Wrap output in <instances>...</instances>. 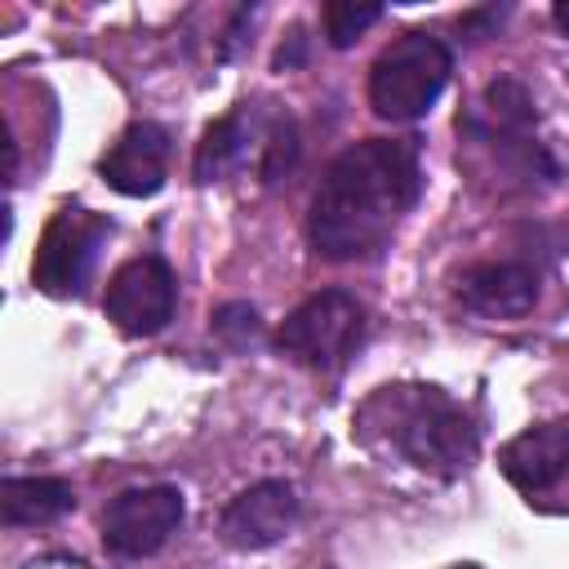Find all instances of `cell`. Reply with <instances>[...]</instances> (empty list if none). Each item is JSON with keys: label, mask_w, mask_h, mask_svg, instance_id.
Masks as SVG:
<instances>
[{"label": "cell", "mask_w": 569, "mask_h": 569, "mask_svg": "<svg viewBox=\"0 0 569 569\" xmlns=\"http://www.w3.org/2000/svg\"><path fill=\"white\" fill-rule=\"evenodd\" d=\"M422 191L413 138H365L320 178L307 213L311 249L329 262L373 258Z\"/></svg>", "instance_id": "obj_1"}, {"label": "cell", "mask_w": 569, "mask_h": 569, "mask_svg": "<svg viewBox=\"0 0 569 569\" xmlns=\"http://www.w3.org/2000/svg\"><path fill=\"white\" fill-rule=\"evenodd\" d=\"M356 431H360V440L387 445L409 467L431 471L440 480L462 476L480 449V436H476L467 409L458 400H449L440 387H422V382L378 387L360 405Z\"/></svg>", "instance_id": "obj_2"}, {"label": "cell", "mask_w": 569, "mask_h": 569, "mask_svg": "<svg viewBox=\"0 0 569 569\" xmlns=\"http://www.w3.org/2000/svg\"><path fill=\"white\" fill-rule=\"evenodd\" d=\"M253 160L262 182H280L293 160H298V133L293 120L280 111H258V107H236L222 120H213L196 147V178L200 182H222L227 173L244 169Z\"/></svg>", "instance_id": "obj_3"}, {"label": "cell", "mask_w": 569, "mask_h": 569, "mask_svg": "<svg viewBox=\"0 0 569 569\" xmlns=\"http://www.w3.org/2000/svg\"><path fill=\"white\" fill-rule=\"evenodd\" d=\"M453 53L427 31H405L369 67V107L382 120H418L445 93Z\"/></svg>", "instance_id": "obj_4"}, {"label": "cell", "mask_w": 569, "mask_h": 569, "mask_svg": "<svg viewBox=\"0 0 569 569\" xmlns=\"http://www.w3.org/2000/svg\"><path fill=\"white\" fill-rule=\"evenodd\" d=\"M365 342V307L347 289H320L302 298L276 329V347L316 373H338Z\"/></svg>", "instance_id": "obj_5"}, {"label": "cell", "mask_w": 569, "mask_h": 569, "mask_svg": "<svg viewBox=\"0 0 569 569\" xmlns=\"http://www.w3.org/2000/svg\"><path fill=\"white\" fill-rule=\"evenodd\" d=\"M107 240H111L107 213H93L84 204H62L36 244L31 284L49 298H80Z\"/></svg>", "instance_id": "obj_6"}, {"label": "cell", "mask_w": 569, "mask_h": 569, "mask_svg": "<svg viewBox=\"0 0 569 569\" xmlns=\"http://www.w3.org/2000/svg\"><path fill=\"white\" fill-rule=\"evenodd\" d=\"M173 307H178V280L160 253H142V258H129L124 267H116V276L107 280V293H102L107 320H116L133 338L160 333L173 320Z\"/></svg>", "instance_id": "obj_7"}, {"label": "cell", "mask_w": 569, "mask_h": 569, "mask_svg": "<svg viewBox=\"0 0 569 569\" xmlns=\"http://www.w3.org/2000/svg\"><path fill=\"white\" fill-rule=\"evenodd\" d=\"M182 493L173 485H142V489H124L107 502L102 511V542L107 551L138 560L160 551L178 525H182Z\"/></svg>", "instance_id": "obj_8"}, {"label": "cell", "mask_w": 569, "mask_h": 569, "mask_svg": "<svg viewBox=\"0 0 569 569\" xmlns=\"http://www.w3.org/2000/svg\"><path fill=\"white\" fill-rule=\"evenodd\" d=\"M298 520V498L284 480H258L244 493H236L222 516H218V533L227 547L240 551H262L271 542H280L289 533V525Z\"/></svg>", "instance_id": "obj_9"}, {"label": "cell", "mask_w": 569, "mask_h": 569, "mask_svg": "<svg viewBox=\"0 0 569 569\" xmlns=\"http://www.w3.org/2000/svg\"><path fill=\"white\" fill-rule=\"evenodd\" d=\"M98 173L120 196H156L169 173V129L156 120H133L98 160Z\"/></svg>", "instance_id": "obj_10"}, {"label": "cell", "mask_w": 569, "mask_h": 569, "mask_svg": "<svg viewBox=\"0 0 569 569\" xmlns=\"http://www.w3.org/2000/svg\"><path fill=\"white\" fill-rule=\"evenodd\" d=\"M498 467L529 498L556 489L560 476L569 471V422H538V427L520 431L516 440L502 445Z\"/></svg>", "instance_id": "obj_11"}, {"label": "cell", "mask_w": 569, "mask_h": 569, "mask_svg": "<svg viewBox=\"0 0 569 569\" xmlns=\"http://www.w3.org/2000/svg\"><path fill=\"white\" fill-rule=\"evenodd\" d=\"M458 302L476 316H525L538 302V271L525 262H476L458 276Z\"/></svg>", "instance_id": "obj_12"}, {"label": "cell", "mask_w": 569, "mask_h": 569, "mask_svg": "<svg viewBox=\"0 0 569 569\" xmlns=\"http://www.w3.org/2000/svg\"><path fill=\"white\" fill-rule=\"evenodd\" d=\"M76 507V493L58 476H4L0 480V516L9 529L49 525Z\"/></svg>", "instance_id": "obj_13"}, {"label": "cell", "mask_w": 569, "mask_h": 569, "mask_svg": "<svg viewBox=\"0 0 569 569\" xmlns=\"http://www.w3.org/2000/svg\"><path fill=\"white\" fill-rule=\"evenodd\" d=\"M378 18H382V4H373V0H329L325 4V36L333 49H347Z\"/></svg>", "instance_id": "obj_14"}, {"label": "cell", "mask_w": 569, "mask_h": 569, "mask_svg": "<svg viewBox=\"0 0 569 569\" xmlns=\"http://www.w3.org/2000/svg\"><path fill=\"white\" fill-rule=\"evenodd\" d=\"M209 329H213V338L227 342L231 351H244V347H253V342L262 338V320H258V311H253L249 302H227V307H218L213 320H209Z\"/></svg>", "instance_id": "obj_15"}, {"label": "cell", "mask_w": 569, "mask_h": 569, "mask_svg": "<svg viewBox=\"0 0 569 569\" xmlns=\"http://www.w3.org/2000/svg\"><path fill=\"white\" fill-rule=\"evenodd\" d=\"M551 18H556V27H560V31H569V0H560V4L551 9Z\"/></svg>", "instance_id": "obj_16"}, {"label": "cell", "mask_w": 569, "mask_h": 569, "mask_svg": "<svg viewBox=\"0 0 569 569\" xmlns=\"http://www.w3.org/2000/svg\"><path fill=\"white\" fill-rule=\"evenodd\" d=\"M458 569H471V565H458Z\"/></svg>", "instance_id": "obj_17"}]
</instances>
